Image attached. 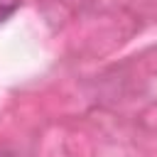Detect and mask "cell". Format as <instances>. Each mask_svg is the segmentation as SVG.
<instances>
[{
    "label": "cell",
    "mask_w": 157,
    "mask_h": 157,
    "mask_svg": "<svg viewBox=\"0 0 157 157\" xmlns=\"http://www.w3.org/2000/svg\"><path fill=\"white\" fill-rule=\"evenodd\" d=\"M20 7V0H0V25Z\"/></svg>",
    "instance_id": "6da1fadb"
}]
</instances>
